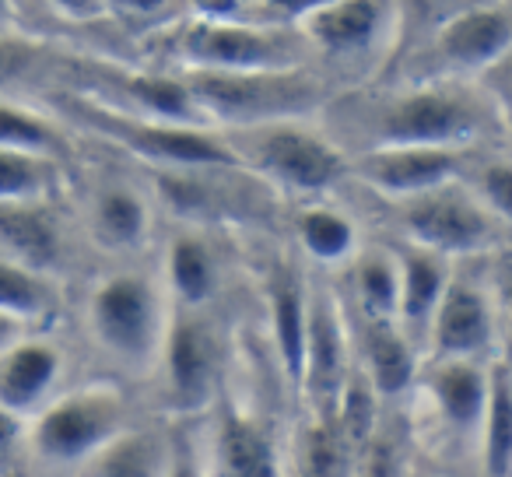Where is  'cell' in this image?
Here are the masks:
<instances>
[{"instance_id": "cell-1", "label": "cell", "mask_w": 512, "mask_h": 477, "mask_svg": "<svg viewBox=\"0 0 512 477\" xmlns=\"http://www.w3.org/2000/svg\"><path fill=\"white\" fill-rule=\"evenodd\" d=\"M502 123L505 113L491 109L488 95L470 92L456 81H414L376 109L369 120V148L467 151Z\"/></svg>"}, {"instance_id": "cell-2", "label": "cell", "mask_w": 512, "mask_h": 477, "mask_svg": "<svg viewBox=\"0 0 512 477\" xmlns=\"http://www.w3.org/2000/svg\"><path fill=\"white\" fill-rule=\"evenodd\" d=\"M186 92L204 113L207 127H264V123L302 120L323 106V81L309 67L253 74H207L186 71Z\"/></svg>"}, {"instance_id": "cell-3", "label": "cell", "mask_w": 512, "mask_h": 477, "mask_svg": "<svg viewBox=\"0 0 512 477\" xmlns=\"http://www.w3.org/2000/svg\"><path fill=\"white\" fill-rule=\"evenodd\" d=\"M225 144L239 158V169L256 172L267 183L302 193V197L327 193L348 176L344 151L330 137L302 127V120L228 130Z\"/></svg>"}, {"instance_id": "cell-4", "label": "cell", "mask_w": 512, "mask_h": 477, "mask_svg": "<svg viewBox=\"0 0 512 477\" xmlns=\"http://www.w3.org/2000/svg\"><path fill=\"white\" fill-rule=\"evenodd\" d=\"M71 116L92 127L99 137L120 144L123 151L158 165L162 172H214L239 169V158L225 144V137L197 127H169V123L141 120L116 106L92 99H74Z\"/></svg>"}, {"instance_id": "cell-5", "label": "cell", "mask_w": 512, "mask_h": 477, "mask_svg": "<svg viewBox=\"0 0 512 477\" xmlns=\"http://www.w3.org/2000/svg\"><path fill=\"white\" fill-rule=\"evenodd\" d=\"M169 313L144 274H113L88 299V330L95 344L127 369L158 362Z\"/></svg>"}, {"instance_id": "cell-6", "label": "cell", "mask_w": 512, "mask_h": 477, "mask_svg": "<svg viewBox=\"0 0 512 477\" xmlns=\"http://www.w3.org/2000/svg\"><path fill=\"white\" fill-rule=\"evenodd\" d=\"M127 400L116 386H81L57 393L32 418V453L53 467H81L106 442L127 432Z\"/></svg>"}, {"instance_id": "cell-7", "label": "cell", "mask_w": 512, "mask_h": 477, "mask_svg": "<svg viewBox=\"0 0 512 477\" xmlns=\"http://www.w3.org/2000/svg\"><path fill=\"white\" fill-rule=\"evenodd\" d=\"M411 246L428 250L435 257H477L502 243L505 221H498L470 186L446 183L418 197L397 200Z\"/></svg>"}, {"instance_id": "cell-8", "label": "cell", "mask_w": 512, "mask_h": 477, "mask_svg": "<svg viewBox=\"0 0 512 477\" xmlns=\"http://www.w3.org/2000/svg\"><path fill=\"white\" fill-rule=\"evenodd\" d=\"M176 53L190 71L253 74L306 67V50L285 29L246 22H197L179 36Z\"/></svg>"}, {"instance_id": "cell-9", "label": "cell", "mask_w": 512, "mask_h": 477, "mask_svg": "<svg viewBox=\"0 0 512 477\" xmlns=\"http://www.w3.org/2000/svg\"><path fill=\"white\" fill-rule=\"evenodd\" d=\"M512 43V15L505 0H491L446 22L421 43L418 57L428 64L414 81H456L463 74H488L505 64Z\"/></svg>"}, {"instance_id": "cell-10", "label": "cell", "mask_w": 512, "mask_h": 477, "mask_svg": "<svg viewBox=\"0 0 512 477\" xmlns=\"http://www.w3.org/2000/svg\"><path fill=\"white\" fill-rule=\"evenodd\" d=\"M162 383L172 414H200L214 400L221 376V344L211 320L200 309H179L169 316L162 337Z\"/></svg>"}, {"instance_id": "cell-11", "label": "cell", "mask_w": 512, "mask_h": 477, "mask_svg": "<svg viewBox=\"0 0 512 477\" xmlns=\"http://www.w3.org/2000/svg\"><path fill=\"white\" fill-rule=\"evenodd\" d=\"M351 383L348 330L341 306L330 292H313L306 306V348H302L299 390L306 393L313 418H334L344 386Z\"/></svg>"}, {"instance_id": "cell-12", "label": "cell", "mask_w": 512, "mask_h": 477, "mask_svg": "<svg viewBox=\"0 0 512 477\" xmlns=\"http://www.w3.org/2000/svg\"><path fill=\"white\" fill-rule=\"evenodd\" d=\"M495 344V306L474 281L449 278L425 334V355L442 362H488Z\"/></svg>"}, {"instance_id": "cell-13", "label": "cell", "mask_w": 512, "mask_h": 477, "mask_svg": "<svg viewBox=\"0 0 512 477\" xmlns=\"http://www.w3.org/2000/svg\"><path fill=\"white\" fill-rule=\"evenodd\" d=\"M460 169L463 151L446 148H369L348 162V172L390 200H407L435 186L456 183Z\"/></svg>"}, {"instance_id": "cell-14", "label": "cell", "mask_w": 512, "mask_h": 477, "mask_svg": "<svg viewBox=\"0 0 512 477\" xmlns=\"http://www.w3.org/2000/svg\"><path fill=\"white\" fill-rule=\"evenodd\" d=\"M488 379H491V358L488 362H442L428 358L425 372L418 369L414 386L428 397V407L439 418L442 432L449 439L477 442V428L488 404Z\"/></svg>"}, {"instance_id": "cell-15", "label": "cell", "mask_w": 512, "mask_h": 477, "mask_svg": "<svg viewBox=\"0 0 512 477\" xmlns=\"http://www.w3.org/2000/svg\"><path fill=\"white\" fill-rule=\"evenodd\" d=\"M204 477H285L271 425L256 414L225 411L214 425L200 463Z\"/></svg>"}, {"instance_id": "cell-16", "label": "cell", "mask_w": 512, "mask_h": 477, "mask_svg": "<svg viewBox=\"0 0 512 477\" xmlns=\"http://www.w3.org/2000/svg\"><path fill=\"white\" fill-rule=\"evenodd\" d=\"M64 355L43 337H22L0 355V411L11 421L36 418L60 393Z\"/></svg>"}, {"instance_id": "cell-17", "label": "cell", "mask_w": 512, "mask_h": 477, "mask_svg": "<svg viewBox=\"0 0 512 477\" xmlns=\"http://www.w3.org/2000/svg\"><path fill=\"white\" fill-rule=\"evenodd\" d=\"M393 0H334L299 25L302 36L330 60L365 57L383 39Z\"/></svg>"}, {"instance_id": "cell-18", "label": "cell", "mask_w": 512, "mask_h": 477, "mask_svg": "<svg viewBox=\"0 0 512 477\" xmlns=\"http://www.w3.org/2000/svg\"><path fill=\"white\" fill-rule=\"evenodd\" d=\"M0 257L32 274H50L64 260V235L43 200L0 204Z\"/></svg>"}, {"instance_id": "cell-19", "label": "cell", "mask_w": 512, "mask_h": 477, "mask_svg": "<svg viewBox=\"0 0 512 477\" xmlns=\"http://www.w3.org/2000/svg\"><path fill=\"white\" fill-rule=\"evenodd\" d=\"M397 274H400V285H397V316H393V323H397L400 334L421 355L432 313L439 306L442 292H446L449 278H453L449 274V260L411 246V250H404L397 257Z\"/></svg>"}, {"instance_id": "cell-20", "label": "cell", "mask_w": 512, "mask_h": 477, "mask_svg": "<svg viewBox=\"0 0 512 477\" xmlns=\"http://www.w3.org/2000/svg\"><path fill=\"white\" fill-rule=\"evenodd\" d=\"M365 383L379 400H393L407 393L418 379L421 355L397 323H365L362 334Z\"/></svg>"}, {"instance_id": "cell-21", "label": "cell", "mask_w": 512, "mask_h": 477, "mask_svg": "<svg viewBox=\"0 0 512 477\" xmlns=\"http://www.w3.org/2000/svg\"><path fill=\"white\" fill-rule=\"evenodd\" d=\"M116 88L127 99L123 113L141 116V120L169 123V127L211 130L204 113L197 109V102H193V95L186 92L183 78H169V74H120Z\"/></svg>"}, {"instance_id": "cell-22", "label": "cell", "mask_w": 512, "mask_h": 477, "mask_svg": "<svg viewBox=\"0 0 512 477\" xmlns=\"http://www.w3.org/2000/svg\"><path fill=\"white\" fill-rule=\"evenodd\" d=\"M169 460L172 446L162 432L127 428L81 467H85V477H165Z\"/></svg>"}, {"instance_id": "cell-23", "label": "cell", "mask_w": 512, "mask_h": 477, "mask_svg": "<svg viewBox=\"0 0 512 477\" xmlns=\"http://www.w3.org/2000/svg\"><path fill=\"white\" fill-rule=\"evenodd\" d=\"M306 306L309 292L302 288V278L292 267H281L271 281V330L278 362L295 386L302 376V348H306Z\"/></svg>"}, {"instance_id": "cell-24", "label": "cell", "mask_w": 512, "mask_h": 477, "mask_svg": "<svg viewBox=\"0 0 512 477\" xmlns=\"http://www.w3.org/2000/svg\"><path fill=\"white\" fill-rule=\"evenodd\" d=\"M477 449H481V477L512 474V379L502 358H491L488 404L477 428Z\"/></svg>"}, {"instance_id": "cell-25", "label": "cell", "mask_w": 512, "mask_h": 477, "mask_svg": "<svg viewBox=\"0 0 512 477\" xmlns=\"http://www.w3.org/2000/svg\"><path fill=\"white\" fill-rule=\"evenodd\" d=\"M92 232L106 250H134L148 235V204L130 186H106L92 200Z\"/></svg>"}, {"instance_id": "cell-26", "label": "cell", "mask_w": 512, "mask_h": 477, "mask_svg": "<svg viewBox=\"0 0 512 477\" xmlns=\"http://www.w3.org/2000/svg\"><path fill=\"white\" fill-rule=\"evenodd\" d=\"M165 274H169V292L179 302V309H204L218 292L214 253L197 235H179L176 243L169 246Z\"/></svg>"}, {"instance_id": "cell-27", "label": "cell", "mask_w": 512, "mask_h": 477, "mask_svg": "<svg viewBox=\"0 0 512 477\" xmlns=\"http://www.w3.org/2000/svg\"><path fill=\"white\" fill-rule=\"evenodd\" d=\"M397 257L383 250L362 253L351 267V292L365 323H393L397 316Z\"/></svg>"}, {"instance_id": "cell-28", "label": "cell", "mask_w": 512, "mask_h": 477, "mask_svg": "<svg viewBox=\"0 0 512 477\" xmlns=\"http://www.w3.org/2000/svg\"><path fill=\"white\" fill-rule=\"evenodd\" d=\"M295 232L316 264H344L355 253V225L330 207H306L295 221Z\"/></svg>"}, {"instance_id": "cell-29", "label": "cell", "mask_w": 512, "mask_h": 477, "mask_svg": "<svg viewBox=\"0 0 512 477\" xmlns=\"http://www.w3.org/2000/svg\"><path fill=\"white\" fill-rule=\"evenodd\" d=\"M53 302L57 299H53V288L43 274H32L0 257V313L32 327L53 313Z\"/></svg>"}, {"instance_id": "cell-30", "label": "cell", "mask_w": 512, "mask_h": 477, "mask_svg": "<svg viewBox=\"0 0 512 477\" xmlns=\"http://www.w3.org/2000/svg\"><path fill=\"white\" fill-rule=\"evenodd\" d=\"M60 179V162L43 155L0 148V204L4 200H46Z\"/></svg>"}, {"instance_id": "cell-31", "label": "cell", "mask_w": 512, "mask_h": 477, "mask_svg": "<svg viewBox=\"0 0 512 477\" xmlns=\"http://www.w3.org/2000/svg\"><path fill=\"white\" fill-rule=\"evenodd\" d=\"M0 148L4 151H25V155H43L60 162L64 155V137L50 120L29 113L22 106L0 102Z\"/></svg>"}, {"instance_id": "cell-32", "label": "cell", "mask_w": 512, "mask_h": 477, "mask_svg": "<svg viewBox=\"0 0 512 477\" xmlns=\"http://www.w3.org/2000/svg\"><path fill=\"white\" fill-rule=\"evenodd\" d=\"M481 4H491V0H397L400 29L414 36V43L421 46L446 22H453L456 15L470 8H481Z\"/></svg>"}, {"instance_id": "cell-33", "label": "cell", "mask_w": 512, "mask_h": 477, "mask_svg": "<svg viewBox=\"0 0 512 477\" xmlns=\"http://www.w3.org/2000/svg\"><path fill=\"white\" fill-rule=\"evenodd\" d=\"M477 200L495 214L498 221L509 225V214H512V169L505 158H495V162H484L481 172H477L474 186H470Z\"/></svg>"}, {"instance_id": "cell-34", "label": "cell", "mask_w": 512, "mask_h": 477, "mask_svg": "<svg viewBox=\"0 0 512 477\" xmlns=\"http://www.w3.org/2000/svg\"><path fill=\"white\" fill-rule=\"evenodd\" d=\"M334 0H256V8L264 11V22H271L274 29H281V25H302L309 15H316V11L330 8Z\"/></svg>"}, {"instance_id": "cell-35", "label": "cell", "mask_w": 512, "mask_h": 477, "mask_svg": "<svg viewBox=\"0 0 512 477\" xmlns=\"http://www.w3.org/2000/svg\"><path fill=\"white\" fill-rule=\"evenodd\" d=\"M32 64H36V46L15 36H0V88L15 85Z\"/></svg>"}, {"instance_id": "cell-36", "label": "cell", "mask_w": 512, "mask_h": 477, "mask_svg": "<svg viewBox=\"0 0 512 477\" xmlns=\"http://www.w3.org/2000/svg\"><path fill=\"white\" fill-rule=\"evenodd\" d=\"M200 22H239V11L246 8V0H190Z\"/></svg>"}, {"instance_id": "cell-37", "label": "cell", "mask_w": 512, "mask_h": 477, "mask_svg": "<svg viewBox=\"0 0 512 477\" xmlns=\"http://www.w3.org/2000/svg\"><path fill=\"white\" fill-rule=\"evenodd\" d=\"M53 11H60L64 18H71V22H95V18H102L106 11H102V0H46Z\"/></svg>"}, {"instance_id": "cell-38", "label": "cell", "mask_w": 512, "mask_h": 477, "mask_svg": "<svg viewBox=\"0 0 512 477\" xmlns=\"http://www.w3.org/2000/svg\"><path fill=\"white\" fill-rule=\"evenodd\" d=\"M169 0H102V11H120L123 18H151Z\"/></svg>"}, {"instance_id": "cell-39", "label": "cell", "mask_w": 512, "mask_h": 477, "mask_svg": "<svg viewBox=\"0 0 512 477\" xmlns=\"http://www.w3.org/2000/svg\"><path fill=\"white\" fill-rule=\"evenodd\" d=\"M165 477H204V474H200V456L193 453L190 446H186V449L172 446V460H169Z\"/></svg>"}, {"instance_id": "cell-40", "label": "cell", "mask_w": 512, "mask_h": 477, "mask_svg": "<svg viewBox=\"0 0 512 477\" xmlns=\"http://www.w3.org/2000/svg\"><path fill=\"white\" fill-rule=\"evenodd\" d=\"M22 337H29V327H25L22 320H15V316L0 313V355H4L8 348H15Z\"/></svg>"}, {"instance_id": "cell-41", "label": "cell", "mask_w": 512, "mask_h": 477, "mask_svg": "<svg viewBox=\"0 0 512 477\" xmlns=\"http://www.w3.org/2000/svg\"><path fill=\"white\" fill-rule=\"evenodd\" d=\"M8 18H11V0H0V29L8 25Z\"/></svg>"}, {"instance_id": "cell-42", "label": "cell", "mask_w": 512, "mask_h": 477, "mask_svg": "<svg viewBox=\"0 0 512 477\" xmlns=\"http://www.w3.org/2000/svg\"><path fill=\"white\" fill-rule=\"evenodd\" d=\"M404 477H435V474H404Z\"/></svg>"}]
</instances>
